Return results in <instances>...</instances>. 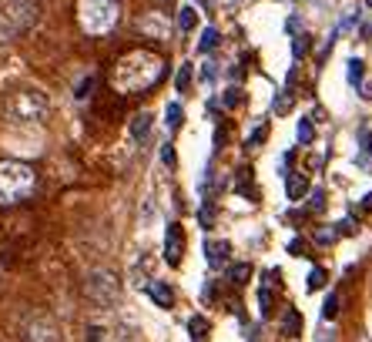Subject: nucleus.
<instances>
[{"instance_id": "f257e3e1", "label": "nucleus", "mask_w": 372, "mask_h": 342, "mask_svg": "<svg viewBox=\"0 0 372 342\" xmlns=\"http://www.w3.org/2000/svg\"><path fill=\"white\" fill-rule=\"evenodd\" d=\"M165 78V57L154 51H127L111 71L118 94H145Z\"/></svg>"}, {"instance_id": "f03ea898", "label": "nucleus", "mask_w": 372, "mask_h": 342, "mask_svg": "<svg viewBox=\"0 0 372 342\" xmlns=\"http://www.w3.org/2000/svg\"><path fill=\"white\" fill-rule=\"evenodd\" d=\"M50 111V101L34 87H17L3 98V118L10 125H37Z\"/></svg>"}, {"instance_id": "7ed1b4c3", "label": "nucleus", "mask_w": 372, "mask_h": 342, "mask_svg": "<svg viewBox=\"0 0 372 342\" xmlns=\"http://www.w3.org/2000/svg\"><path fill=\"white\" fill-rule=\"evenodd\" d=\"M121 17V3L118 0H77V24L91 37L111 34Z\"/></svg>"}, {"instance_id": "20e7f679", "label": "nucleus", "mask_w": 372, "mask_h": 342, "mask_svg": "<svg viewBox=\"0 0 372 342\" xmlns=\"http://www.w3.org/2000/svg\"><path fill=\"white\" fill-rule=\"evenodd\" d=\"M41 0H0V41H14L37 24Z\"/></svg>"}, {"instance_id": "39448f33", "label": "nucleus", "mask_w": 372, "mask_h": 342, "mask_svg": "<svg viewBox=\"0 0 372 342\" xmlns=\"http://www.w3.org/2000/svg\"><path fill=\"white\" fill-rule=\"evenodd\" d=\"M37 175L24 161H0V205H17L34 191Z\"/></svg>"}, {"instance_id": "423d86ee", "label": "nucleus", "mask_w": 372, "mask_h": 342, "mask_svg": "<svg viewBox=\"0 0 372 342\" xmlns=\"http://www.w3.org/2000/svg\"><path fill=\"white\" fill-rule=\"evenodd\" d=\"M87 292H91V299H98V302H114V299H118V282H114V275H107V272H94V275L87 279Z\"/></svg>"}, {"instance_id": "0eeeda50", "label": "nucleus", "mask_w": 372, "mask_h": 342, "mask_svg": "<svg viewBox=\"0 0 372 342\" xmlns=\"http://www.w3.org/2000/svg\"><path fill=\"white\" fill-rule=\"evenodd\" d=\"M181 255H185V232H181L178 222H172V225L165 228V262L181 265Z\"/></svg>"}, {"instance_id": "6e6552de", "label": "nucleus", "mask_w": 372, "mask_h": 342, "mask_svg": "<svg viewBox=\"0 0 372 342\" xmlns=\"http://www.w3.org/2000/svg\"><path fill=\"white\" fill-rule=\"evenodd\" d=\"M228 252H231V245L228 242H215V238H208L205 242V262H208V268H222V265H228Z\"/></svg>"}, {"instance_id": "1a4fd4ad", "label": "nucleus", "mask_w": 372, "mask_h": 342, "mask_svg": "<svg viewBox=\"0 0 372 342\" xmlns=\"http://www.w3.org/2000/svg\"><path fill=\"white\" fill-rule=\"evenodd\" d=\"M57 332H54V322L44 316H37L30 325H27V342H54Z\"/></svg>"}, {"instance_id": "9d476101", "label": "nucleus", "mask_w": 372, "mask_h": 342, "mask_svg": "<svg viewBox=\"0 0 372 342\" xmlns=\"http://www.w3.org/2000/svg\"><path fill=\"white\" fill-rule=\"evenodd\" d=\"M285 195H289V202H302L309 195V182H305L302 171H289L285 175Z\"/></svg>"}, {"instance_id": "9b49d317", "label": "nucleus", "mask_w": 372, "mask_h": 342, "mask_svg": "<svg viewBox=\"0 0 372 342\" xmlns=\"http://www.w3.org/2000/svg\"><path fill=\"white\" fill-rule=\"evenodd\" d=\"M235 188H238L242 198L258 202V188H255V178H251V168H238V182H235Z\"/></svg>"}, {"instance_id": "f8f14e48", "label": "nucleus", "mask_w": 372, "mask_h": 342, "mask_svg": "<svg viewBox=\"0 0 372 342\" xmlns=\"http://www.w3.org/2000/svg\"><path fill=\"white\" fill-rule=\"evenodd\" d=\"M148 295L161 306V309H172V302H174L172 286H165V282H148Z\"/></svg>"}, {"instance_id": "ddd939ff", "label": "nucleus", "mask_w": 372, "mask_h": 342, "mask_svg": "<svg viewBox=\"0 0 372 342\" xmlns=\"http://www.w3.org/2000/svg\"><path fill=\"white\" fill-rule=\"evenodd\" d=\"M282 332H285L289 339L302 336V312H298V309H289V312H285V319H282Z\"/></svg>"}, {"instance_id": "4468645a", "label": "nucleus", "mask_w": 372, "mask_h": 342, "mask_svg": "<svg viewBox=\"0 0 372 342\" xmlns=\"http://www.w3.org/2000/svg\"><path fill=\"white\" fill-rule=\"evenodd\" d=\"M148 131H151V114H148V111L134 114V121H131V138H134V141H145Z\"/></svg>"}, {"instance_id": "2eb2a0df", "label": "nucleus", "mask_w": 372, "mask_h": 342, "mask_svg": "<svg viewBox=\"0 0 372 342\" xmlns=\"http://www.w3.org/2000/svg\"><path fill=\"white\" fill-rule=\"evenodd\" d=\"M296 138H298V145H312V141H316V125H312V118H298Z\"/></svg>"}, {"instance_id": "dca6fc26", "label": "nucleus", "mask_w": 372, "mask_h": 342, "mask_svg": "<svg viewBox=\"0 0 372 342\" xmlns=\"http://www.w3.org/2000/svg\"><path fill=\"white\" fill-rule=\"evenodd\" d=\"M188 332H192V342H208V319H205V316H192V322H188Z\"/></svg>"}, {"instance_id": "f3484780", "label": "nucleus", "mask_w": 372, "mask_h": 342, "mask_svg": "<svg viewBox=\"0 0 372 342\" xmlns=\"http://www.w3.org/2000/svg\"><path fill=\"white\" fill-rule=\"evenodd\" d=\"M228 279H231L235 286H245L248 279H251V265H248V262H235V265H228Z\"/></svg>"}, {"instance_id": "a211bd4d", "label": "nucleus", "mask_w": 372, "mask_h": 342, "mask_svg": "<svg viewBox=\"0 0 372 342\" xmlns=\"http://www.w3.org/2000/svg\"><path fill=\"white\" fill-rule=\"evenodd\" d=\"M181 121H185V111H181L178 101H172L168 111H165V125H168V131H178V128H181Z\"/></svg>"}, {"instance_id": "6ab92c4d", "label": "nucleus", "mask_w": 372, "mask_h": 342, "mask_svg": "<svg viewBox=\"0 0 372 342\" xmlns=\"http://www.w3.org/2000/svg\"><path fill=\"white\" fill-rule=\"evenodd\" d=\"M195 24H198V10H195V7H181V14H178V27L188 34V30H195Z\"/></svg>"}, {"instance_id": "aec40b11", "label": "nucleus", "mask_w": 372, "mask_h": 342, "mask_svg": "<svg viewBox=\"0 0 372 342\" xmlns=\"http://www.w3.org/2000/svg\"><path fill=\"white\" fill-rule=\"evenodd\" d=\"M218 41H222V37H218V30H215V27H208V30L201 34V41H198V54L215 51V47H218Z\"/></svg>"}, {"instance_id": "412c9836", "label": "nucleus", "mask_w": 372, "mask_h": 342, "mask_svg": "<svg viewBox=\"0 0 372 342\" xmlns=\"http://www.w3.org/2000/svg\"><path fill=\"white\" fill-rule=\"evenodd\" d=\"M362 74H366V64H362V61H359V57H352V61H349V84H352V87H359V84H362Z\"/></svg>"}, {"instance_id": "4be33fe9", "label": "nucleus", "mask_w": 372, "mask_h": 342, "mask_svg": "<svg viewBox=\"0 0 372 342\" xmlns=\"http://www.w3.org/2000/svg\"><path fill=\"white\" fill-rule=\"evenodd\" d=\"M309 47H312V37H309V34H296V37H292V57H305V54H309Z\"/></svg>"}, {"instance_id": "5701e85b", "label": "nucleus", "mask_w": 372, "mask_h": 342, "mask_svg": "<svg viewBox=\"0 0 372 342\" xmlns=\"http://www.w3.org/2000/svg\"><path fill=\"white\" fill-rule=\"evenodd\" d=\"M325 282H329V272H325V268H319V265H316V268H312V272H309V292L322 289Z\"/></svg>"}, {"instance_id": "b1692460", "label": "nucleus", "mask_w": 372, "mask_h": 342, "mask_svg": "<svg viewBox=\"0 0 372 342\" xmlns=\"http://www.w3.org/2000/svg\"><path fill=\"white\" fill-rule=\"evenodd\" d=\"M192 71H195V64H181V71H178V78H174L178 91H188V87H192Z\"/></svg>"}, {"instance_id": "393cba45", "label": "nucleus", "mask_w": 372, "mask_h": 342, "mask_svg": "<svg viewBox=\"0 0 372 342\" xmlns=\"http://www.w3.org/2000/svg\"><path fill=\"white\" fill-rule=\"evenodd\" d=\"M335 312H339V295H335V292H329V299L322 302V319L329 322V319H335Z\"/></svg>"}, {"instance_id": "a878e982", "label": "nucleus", "mask_w": 372, "mask_h": 342, "mask_svg": "<svg viewBox=\"0 0 372 342\" xmlns=\"http://www.w3.org/2000/svg\"><path fill=\"white\" fill-rule=\"evenodd\" d=\"M292 107V91H282L278 98H275V114H285Z\"/></svg>"}, {"instance_id": "bb28decb", "label": "nucleus", "mask_w": 372, "mask_h": 342, "mask_svg": "<svg viewBox=\"0 0 372 342\" xmlns=\"http://www.w3.org/2000/svg\"><path fill=\"white\" fill-rule=\"evenodd\" d=\"M265 134H269V125H258L255 131L248 134V148H258V145L265 141Z\"/></svg>"}, {"instance_id": "cd10ccee", "label": "nucleus", "mask_w": 372, "mask_h": 342, "mask_svg": "<svg viewBox=\"0 0 372 342\" xmlns=\"http://www.w3.org/2000/svg\"><path fill=\"white\" fill-rule=\"evenodd\" d=\"M198 222H201V228H211V225H215V209H211V205H201Z\"/></svg>"}, {"instance_id": "c85d7f7f", "label": "nucleus", "mask_w": 372, "mask_h": 342, "mask_svg": "<svg viewBox=\"0 0 372 342\" xmlns=\"http://www.w3.org/2000/svg\"><path fill=\"white\" fill-rule=\"evenodd\" d=\"M91 87H94V78H84V81H81V84H77L74 98H77V101H84V98L91 94Z\"/></svg>"}, {"instance_id": "c756f323", "label": "nucleus", "mask_w": 372, "mask_h": 342, "mask_svg": "<svg viewBox=\"0 0 372 342\" xmlns=\"http://www.w3.org/2000/svg\"><path fill=\"white\" fill-rule=\"evenodd\" d=\"M289 255H312V252H309V245H305L302 238H292V242H289Z\"/></svg>"}, {"instance_id": "7c9ffc66", "label": "nucleus", "mask_w": 372, "mask_h": 342, "mask_svg": "<svg viewBox=\"0 0 372 342\" xmlns=\"http://www.w3.org/2000/svg\"><path fill=\"white\" fill-rule=\"evenodd\" d=\"M309 209H312V211H322L325 209V191H322V188H316V191H312V202H309Z\"/></svg>"}, {"instance_id": "2f4dec72", "label": "nucleus", "mask_w": 372, "mask_h": 342, "mask_svg": "<svg viewBox=\"0 0 372 342\" xmlns=\"http://www.w3.org/2000/svg\"><path fill=\"white\" fill-rule=\"evenodd\" d=\"M332 47H335V34H329V41L322 44V51H319V64H325V61H329V54H332Z\"/></svg>"}, {"instance_id": "473e14b6", "label": "nucleus", "mask_w": 372, "mask_h": 342, "mask_svg": "<svg viewBox=\"0 0 372 342\" xmlns=\"http://www.w3.org/2000/svg\"><path fill=\"white\" fill-rule=\"evenodd\" d=\"M335 235H339V232H335V228H319V242H322V245H329V242H335Z\"/></svg>"}, {"instance_id": "72a5a7b5", "label": "nucleus", "mask_w": 372, "mask_h": 342, "mask_svg": "<svg viewBox=\"0 0 372 342\" xmlns=\"http://www.w3.org/2000/svg\"><path fill=\"white\" fill-rule=\"evenodd\" d=\"M238 101H242V94H238V87H231V91L225 94V105H228V107H235Z\"/></svg>"}, {"instance_id": "f704fd0d", "label": "nucleus", "mask_w": 372, "mask_h": 342, "mask_svg": "<svg viewBox=\"0 0 372 342\" xmlns=\"http://www.w3.org/2000/svg\"><path fill=\"white\" fill-rule=\"evenodd\" d=\"M161 161H165L168 168L174 164V148H172V145H165V148H161Z\"/></svg>"}, {"instance_id": "c9c22d12", "label": "nucleus", "mask_w": 372, "mask_h": 342, "mask_svg": "<svg viewBox=\"0 0 372 342\" xmlns=\"http://www.w3.org/2000/svg\"><path fill=\"white\" fill-rule=\"evenodd\" d=\"M104 339V329H101V325H91V329H87V342H101Z\"/></svg>"}, {"instance_id": "e433bc0d", "label": "nucleus", "mask_w": 372, "mask_h": 342, "mask_svg": "<svg viewBox=\"0 0 372 342\" xmlns=\"http://www.w3.org/2000/svg\"><path fill=\"white\" fill-rule=\"evenodd\" d=\"M339 232H342V235H352V232H355V225H352V222H339Z\"/></svg>"}, {"instance_id": "4c0bfd02", "label": "nucleus", "mask_w": 372, "mask_h": 342, "mask_svg": "<svg viewBox=\"0 0 372 342\" xmlns=\"http://www.w3.org/2000/svg\"><path fill=\"white\" fill-rule=\"evenodd\" d=\"M201 74H205V81H215V64H211V61H208V64H205V71H201Z\"/></svg>"}, {"instance_id": "58836bf2", "label": "nucleus", "mask_w": 372, "mask_h": 342, "mask_svg": "<svg viewBox=\"0 0 372 342\" xmlns=\"http://www.w3.org/2000/svg\"><path fill=\"white\" fill-rule=\"evenodd\" d=\"M359 211H372V191H369V195H366V202L359 205Z\"/></svg>"}, {"instance_id": "ea45409f", "label": "nucleus", "mask_w": 372, "mask_h": 342, "mask_svg": "<svg viewBox=\"0 0 372 342\" xmlns=\"http://www.w3.org/2000/svg\"><path fill=\"white\" fill-rule=\"evenodd\" d=\"M366 155H372V134H366Z\"/></svg>"}, {"instance_id": "a19ab883", "label": "nucleus", "mask_w": 372, "mask_h": 342, "mask_svg": "<svg viewBox=\"0 0 372 342\" xmlns=\"http://www.w3.org/2000/svg\"><path fill=\"white\" fill-rule=\"evenodd\" d=\"M369 7H372V0H369Z\"/></svg>"}]
</instances>
